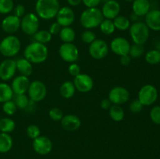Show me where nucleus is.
Wrapping results in <instances>:
<instances>
[{
	"instance_id": "obj_1",
	"label": "nucleus",
	"mask_w": 160,
	"mask_h": 159,
	"mask_svg": "<svg viewBox=\"0 0 160 159\" xmlns=\"http://www.w3.org/2000/svg\"><path fill=\"white\" fill-rule=\"evenodd\" d=\"M23 56L31 63L40 64L48 59V49L45 45L34 41L24 48Z\"/></svg>"
},
{
	"instance_id": "obj_2",
	"label": "nucleus",
	"mask_w": 160,
	"mask_h": 159,
	"mask_svg": "<svg viewBox=\"0 0 160 159\" xmlns=\"http://www.w3.org/2000/svg\"><path fill=\"white\" fill-rule=\"evenodd\" d=\"M59 9V0H37L35 3L36 15L45 20L55 18Z\"/></svg>"
},
{
	"instance_id": "obj_3",
	"label": "nucleus",
	"mask_w": 160,
	"mask_h": 159,
	"mask_svg": "<svg viewBox=\"0 0 160 159\" xmlns=\"http://www.w3.org/2000/svg\"><path fill=\"white\" fill-rule=\"evenodd\" d=\"M104 20L101 9L98 8H87L80 17V23L86 30H91L99 26Z\"/></svg>"
},
{
	"instance_id": "obj_4",
	"label": "nucleus",
	"mask_w": 160,
	"mask_h": 159,
	"mask_svg": "<svg viewBox=\"0 0 160 159\" xmlns=\"http://www.w3.org/2000/svg\"><path fill=\"white\" fill-rule=\"evenodd\" d=\"M21 48V42L15 35L9 34L0 42V53L5 57L11 58L17 55Z\"/></svg>"
},
{
	"instance_id": "obj_5",
	"label": "nucleus",
	"mask_w": 160,
	"mask_h": 159,
	"mask_svg": "<svg viewBox=\"0 0 160 159\" xmlns=\"http://www.w3.org/2000/svg\"><path fill=\"white\" fill-rule=\"evenodd\" d=\"M129 34L134 44L144 45L148 40L150 30L145 23L138 21L131 25L129 28Z\"/></svg>"
},
{
	"instance_id": "obj_6",
	"label": "nucleus",
	"mask_w": 160,
	"mask_h": 159,
	"mask_svg": "<svg viewBox=\"0 0 160 159\" xmlns=\"http://www.w3.org/2000/svg\"><path fill=\"white\" fill-rule=\"evenodd\" d=\"M20 29L27 35L33 36L39 30V19L36 14H25L20 20Z\"/></svg>"
},
{
	"instance_id": "obj_7",
	"label": "nucleus",
	"mask_w": 160,
	"mask_h": 159,
	"mask_svg": "<svg viewBox=\"0 0 160 159\" xmlns=\"http://www.w3.org/2000/svg\"><path fill=\"white\" fill-rule=\"evenodd\" d=\"M158 98V90L152 84H145L138 92V98L144 106H150L154 104Z\"/></svg>"
},
{
	"instance_id": "obj_8",
	"label": "nucleus",
	"mask_w": 160,
	"mask_h": 159,
	"mask_svg": "<svg viewBox=\"0 0 160 159\" xmlns=\"http://www.w3.org/2000/svg\"><path fill=\"white\" fill-rule=\"evenodd\" d=\"M28 97L33 102H39L45 98L47 95V87L43 82L34 80L31 82L28 90Z\"/></svg>"
},
{
	"instance_id": "obj_9",
	"label": "nucleus",
	"mask_w": 160,
	"mask_h": 159,
	"mask_svg": "<svg viewBox=\"0 0 160 159\" xmlns=\"http://www.w3.org/2000/svg\"><path fill=\"white\" fill-rule=\"evenodd\" d=\"M59 55L64 62L73 63L79 59V50L73 43H62L59 46Z\"/></svg>"
},
{
	"instance_id": "obj_10",
	"label": "nucleus",
	"mask_w": 160,
	"mask_h": 159,
	"mask_svg": "<svg viewBox=\"0 0 160 159\" xmlns=\"http://www.w3.org/2000/svg\"><path fill=\"white\" fill-rule=\"evenodd\" d=\"M109 45L103 39H95L89 45L88 53L94 59H102L109 53Z\"/></svg>"
},
{
	"instance_id": "obj_11",
	"label": "nucleus",
	"mask_w": 160,
	"mask_h": 159,
	"mask_svg": "<svg viewBox=\"0 0 160 159\" xmlns=\"http://www.w3.org/2000/svg\"><path fill=\"white\" fill-rule=\"evenodd\" d=\"M108 98L112 104H123L128 101L130 98V92L125 87L117 86L110 90Z\"/></svg>"
},
{
	"instance_id": "obj_12",
	"label": "nucleus",
	"mask_w": 160,
	"mask_h": 159,
	"mask_svg": "<svg viewBox=\"0 0 160 159\" xmlns=\"http://www.w3.org/2000/svg\"><path fill=\"white\" fill-rule=\"evenodd\" d=\"M73 83L76 90L81 93H88L91 91L94 87L93 79L87 73H80L78 76H75Z\"/></svg>"
},
{
	"instance_id": "obj_13",
	"label": "nucleus",
	"mask_w": 160,
	"mask_h": 159,
	"mask_svg": "<svg viewBox=\"0 0 160 159\" xmlns=\"http://www.w3.org/2000/svg\"><path fill=\"white\" fill-rule=\"evenodd\" d=\"M32 147L37 154L40 155H46L52 150V142L45 136H39L33 140Z\"/></svg>"
},
{
	"instance_id": "obj_14",
	"label": "nucleus",
	"mask_w": 160,
	"mask_h": 159,
	"mask_svg": "<svg viewBox=\"0 0 160 159\" xmlns=\"http://www.w3.org/2000/svg\"><path fill=\"white\" fill-rule=\"evenodd\" d=\"M130 48H131V44L128 39L123 37H115L112 39L110 43L111 51L120 57L129 55Z\"/></svg>"
},
{
	"instance_id": "obj_15",
	"label": "nucleus",
	"mask_w": 160,
	"mask_h": 159,
	"mask_svg": "<svg viewBox=\"0 0 160 159\" xmlns=\"http://www.w3.org/2000/svg\"><path fill=\"white\" fill-rule=\"evenodd\" d=\"M56 22L62 27L70 26L75 20V13L73 9L68 6L60 8L56 16Z\"/></svg>"
},
{
	"instance_id": "obj_16",
	"label": "nucleus",
	"mask_w": 160,
	"mask_h": 159,
	"mask_svg": "<svg viewBox=\"0 0 160 159\" xmlns=\"http://www.w3.org/2000/svg\"><path fill=\"white\" fill-rule=\"evenodd\" d=\"M17 72L16 61L12 59H7L0 63V79L3 81H8L12 79Z\"/></svg>"
},
{
	"instance_id": "obj_17",
	"label": "nucleus",
	"mask_w": 160,
	"mask_h": 159,
	"mask_svg": "<svg viewBox=\"0 0 160 159\" xmlns=\"http://www.w3.org/2000/svg\"><path fill=\"white\" fill-rule=\"evenodd\" d=\"M104 19L113 20L117 16L120 15V5L116 0H109L105 2L101 9Z\"/></svg>"
},
{
	"instance_id": "obj_18",
	"label": "nucleus",
	"mask_w": 160,
	"mask_h": 159,
	"mask_svg": "<svg viewBox=\"0 0 160 159\" xmlns=\"http://www.w3.org/2000/svg\"><path fill=\"white\" fill-rule=\"evenodd\" d=\"M30 84L31 82L28 76L19 75L12 80V84H11V88H12L13 94H15L16 95L24 94L28 92Z\"/></svg>"
},
{
	"instance_id": "obj_19",
	"label": "nucleus",
	"mask_w": 160,
	"mask_h": 159,
	"mask_svg": "<svg viewBox=\"0 0 160 159\" xmlns=\"http://www.w3.org/2000/svg\"><path fill=\"white\" fill-rule=\"evenodd\" d=\"M21 19L14 15H9L2 21V28L8 34H13L20 28Z\"/></svg>"
},
{
	"instance_id": "obj_20",
	"label": "nucleus",
	"mask_w": 160,
	"mask_h": 159,
	"mask_svg": "<svg viewBox=\"0 0 160 159\" xmlns=\"http://www.w3.org/2000/svg\"><path fill=\"white\" fill-rule=\"evenodd\" d=\"M61 126L65 130L73 132L81 127V121L79 117L73 114H68L63 115L61 119Z\"/></svg>"
},
{
	"instance_id": "obj_21",
	"label": "nucleus",
	"mask_w": 160,
	"mask_h": 159,
	"mask_svg": "<svg viewBox=\"0 0 160 159\" xmlns=\"http://www.w3.org/2000/svg\"><path fill=\"white\" fill-rule=\"evenodd\" d=\"M145 17V23L149 28V30L160 31V10L150 9L149 12Z\"/></svg>"
},
{
	"instance_id": "obj_22",
	"label": "nucleus",
	"mask_w": 160,
	"mask_h": 159,
	"mask_svg": "<svg viewBox=\"0 0 160 159\" xmlns=\"http://www.w3.org/2000/svg\"><path fill=\"white\" fill-rule=\"evenodd\" d=\"M151 5L148 0H134L132 5L133 13L138 17H145L150 11Z\"/></svg>"
},
{
	"instance_id": "obj_23",
	"label": "nucleus",
	"mask_w": 160,
	"mask_h": 159,
	"mask_svg": "<svg viewBox=\"0 0 160 159\" xmlns=\"http://www.w3.org/2000/svg\"><path fill=\"white\" fill-rule=\"evenodd\" d=\"M17 65V71L20 73V75L25 76H29L33 73L32 63L29 62L25 58H21L16 61Z\"/></svg>"
},
{
	"instance_id": "obj_24",
	"label": "nucleus",
	"mask_w": 160,
	"mask_h": 159,
	"mask_svg": "<svg viewBox=\"0 0 160 159\" xmlns=\"http://www.w3.org/2000/svg\"><path fill=\"white\" fill-rule=\"evenodd\" d=\"M59 38L63 43H73L76 39V32L70 26H64L60 30Z\"/></svg>"
},
{
	"instance_id": "obj_25",
	"label": "nucleus",
	"mask_w": 160,
	"mask_h": 159,
	"mask_svg": "<svg viewBox=\"0 0 160 159\" xmlns=\"http://www.w3.org/2000/svg\"><path fill=\"white\" fill-rule=\"evenodd\" d=\"M76 88L72 81H65L59 88V93L63 98L70 99L75 94Z\"/></svg>"
},
{
	"instance_id": "obj_26",
	"label": "nucleus",
	"mask_w": 160,
	"mask_h": 159,
	"mask_svg": "<svg viewBox=\"0 0 160 159\" xmlns=\"http://www.w3.org/2000/svg\"><path fill=\"white\" fill-rule=\"evenodd\" d=\"M12 139L9 133H0V153L9 152L12 147Z\"/></svg>"
},
{
	"instance_id": "obj_27",
	"label": "nucleus",
	"mask_w": 160,
	"mask_h": 159,
	"mask_svg": "<svg viewBox=\"0 0 160 159\" xmlns=\"http://www.w3.org/2000/svg\"><path fill=\"white\" fill-rule=\"evenodd\" d=\"M11 86L6 83H0V103H4L10 101L13 97Z\"/></svg>"
},
{
	"instance_id": "obj_28",
	"label": "nucleus",
	"mask_w": 160,
	"mask_h": 159,
	"mask_svg": "<svg viewBox=\"0 0 160 159\" xmlns=\"http://www.w3.org/2000/svg\"><path fill=\"white\" fill-rule=\"evenodd\" d=\"M109 115L110 118L115 122H120L124 118V111L119 104H112L109 109Z\"/></svg>"
},
{
	"instance_id": "obj_29",
	"label": "nucleus",
	"mask_w": 160,
	"mask_h": 159,
	"mask_svg": "<svg viewBox=\"0 0 160 159\" xmlns=\"http://www.w3.org/2000/svg\"><path fill=\"white\" fill-rule=\"evenodd\" d=\"M116 29L120 31H125L129 30L131 23L129 19L124 16H117L115 19L112 20Z\"/></svg>"
},
{
	"instance_id": "obj_30",
	"label": "nucleus",
	"mask_w": 160,
	"mask_h": 159,
	"mask_svg": "<svg viewBox=\"0 0 160 159\" xmlns=\"http://www.w3.org/2000/svg\"><path fill=\"white\" fill-rule=\"evenodd\" d=\"M52 35L47 30H40V31L38 30L33 35V38H34V41L43 44V45H46V44L49 43L52 40Z\"/></svg>"
},
{
	"instance_id": "obj_31",
	"label": "nucleus",
	"mask_w": 160,
	"mask_h": 159,
	"mask_svg": "<svg viewBox=\"0 0 160 159\" xmlns=\"http://www.w3.org/2000/svg\"><path fill=\"white\" fill-rule=\"evenodd\" d=\"M16 123L13 120L9 117L0 118V132L9 133L15 129Z\"/></svg>"
},
{
	"instance_id": "obj_32",
	"label": "nucleus",
	"mask_w": 160,
	"mask_h": 159,
	"mask_svg": "<svg viewBox=\"0 0 160 159\" xmlns=\"http://www.w3.org/2000/svg\"><path fill=\"white\" fill-rule=\"evenodd\" d=\"M99 28L101 32L106 35H111L113 34L116 30L113 21L112 20H109V19H104L100 23Z\"/></svg>"
},
{
	"instance_id": "obj_33",
	"label": "nucleus",
	"mask_w": 160,
	"mask_h": 159,
	"mask_svg": "<svg viewBox=\"0 0 160 159\" xmlns=\"http://www.w3.org/2000/svg\"><path fill=\"white\" fill-rule=\"evenodd\" d=\"M145 61L151 65H156L160 62V52L159 50L152 49L145 54Z\"/></svg>"
},
{
	"instance_id": "obj_34",
	"label": "nucleus",
	"mask_w": 160,
	"mask_h": 159,
	"mask_svg": "<svg viewBox=\"0 0 160 159\" xmlns=\"http://www.w3.org/2000/svg\"><path fill=\"white\" fill-rule=\"evenodd\" d=\"M30 101H31V100H30L29 97H28L24 94L17 95L14 102H15L17 108L23 110V109H27V108L29 105Z\"/></svg>"
},
{
	"instance_id": "obj_35",
	"label": "nucleus",
	"mask_w": 160,
	"mask_h": 159,
	"mask_svg": "<svg viewBox=\"0 0 160 159\" xmlns=\"http://www.w3.org/2000/svg\"><path fill=\"white\" fill-rule=\"evenodd\" d=\"M144 53H145V48H144L143 45H138V44H134L133 45H131L129 55L131 58H134V59L140 58L141 56L143 55Z\"/></svg>"
},
{
	"instance_id": "obj_36",
	"label": "nucleus",
	"mask_w": 160,
	"mask_h": 159,
	"mask_svg": "<svg viewBox=\"0 0 160 159\" xmlns=\"http://www.w3.org/2000/svg\"><path fill=\"white\" fill-rule=\"evenodd\" d=\"M14 2L12 0H0V13L8 14L13 10Z\"/></svg>"
},
{
	"instance_id": "obj_37",
	"label": "nucleus",
	"mask_w": 160,
	"mask_h": 159,
	"mask_svg": "<svg viewBox=\"0 0 160 159\" xmlns=\"http://www.w3.org/2000/svg\"><path fill=\"white\" fill-rule=\"evenodd\" d=\"M17 105H16L15 102L12 101V100L3 103L2 111L6 115H9V116L13 115L14 114L17 112Z\"/></svg>"
},
{
	"instance_id": "obj_38",
	"label": "nucleus",
	"mask_w": 160,
	"mask_h": 159,
	"mask_svg": "<svg viewBox=\"0 0 160 159\" xmlns=\"http://www.w3.org/2000/svg\"><path fill=\"white\" fill-rule=\"evenodd\" d=\"M27 135L29 138L32 139V140H34L35 138L38 137L39 136H41V130L40 128L38 126L34 124L29 125L27 128Z\"/></svg>"
},
{
	"instance_id": "obj_39",
	"label": "nucleus",
	"mask_w": 160,
	"mask_h": 159,
	"mask_svg": "<svg viewBox=\"0 0 160 159\" xmlns=\"http://www.w3.org/2000/svg\"><path fill=\"white\" fill-rule=\"evenodd\" d=\"M96 39V35H95V33L93 32L91 30H85L84 31H83V33L81 34V40L84 42V44H88V45H90L92 42H93Z\"/></svg>"
},
{
	"instance_id": "obj_40",
	"label": "nucleus",
	"mask_w": 160,
	"mask_h": 159,
	"mask_svg": "<svg viewBox=\"0 0 160 159\" xmlns=\"http://www.w3.org/2000/svg\"><path fill=\"white\" fill-rule=\"evenodd\" d=\"M48 115L52 120L59 122L61 121V119L63 117V113H62V111L59 108H52L48 112Z\"/></svg>"
},
{
	"instance_id": "obj_41",
	"label": "nucleus",
	"mask_w": 160,
	"mask_h": 159,
	"mask_svg": "<svg viewBox=\"0 0 160 159\" xmlns=\"http://www.w3.org/2000/svg\"><path fill=\"white\" fill-rule=\"evenodd\" d=\"M150 118L156 125H160V106H154L150 111Z\"/></svg>"
},
{
	"instance_id": "obj_42",
	"label": "nucleus",
	"mask_w": 160,
	"mask_h": 159,
	"mask_svg": "<svg viewBox=\"0 0 160 159\" xmlns=\"http://www.w3.org/2000/svg\"><path fill=\"white\" fill-rule=\"evenodd\" d=\"M143 108L144 105L140 102V101L138 99L132 101L129 105L130 111L131 112H133V113H139V112H142Z\"/></svg>"
},
{
	"instance_id": "obj_43",
	"label": "nucleus",
	"mask_w": 160,
	"mask_h": 159,
	"mask_svg": "<svg viewBox=\"0 0 160 159\" xmlns=\"http://www.w3.org/2000/svg\"><path fill=\"white\" fill-rule=\"evenodd\" d=\"M68 72L72 76L75 77V76H78L80 73H81V67H80V65L78 63L73 62V63H70V65H69Z\"/></svg>"
},
{
	"instance_id": "obj_44",
	"label": "nucleus",
	"mask_w": 160,
	"mask_h": 159,
	"mask_svg": "<svg viewBox=\"0 0 160 159\" xmlns=\"http://www.w3.org/2000/svg\"><path fill=\"white\" fill-rule=\"evenodd\" d=\"M13 15L21 19L25 15V7L23 5H17L13 8Z\"/></svg>"
},
{
	"instance_id": "obj_45",
	"label": "nucleus",
	"mask_w": 160,
	"mask_h": 159,
	"mask_svg": "<svg viewBox=\"0 0 160 159\" xmlns=\"http://www.w3.org/2000/svg\"><path fill=\"white\" fill-rule=\"evenodd\" d=\"M61 28H62V26H61L57 22H55V23H52L50 25L48 31H49V33L52 35H55V34H59Z\"/></svg>"
},
{
	"instance_id": "obj_46",
	"label": "nucleus",
	"mask_w": 160,
	"mask_h": 159,
	"mask_svg": "<svg viewBox=\"0 0 160 159\" xmlns=\"http://www.w3.org/2000/svg\"><path fill=\"white\" fill-rule=\"evenodd\" d=\"M102 0H82V2L87 8H95Z\"/></svg>"
},
{
	"instance_id": "obj_47",
	"label": "nucleus",
	"mask_w": 160,
	"mask_h": 159,
	"mask_svg": "<svg viewBox=\"0 0 160 159\" xmlns=\"http://www.w3.org/2000/svg\"><path fill=\"white\" fill-rule=\"evenodd\" d=\"M112 104V102L109 101V99L108 98H103L101 101V102H100V106H101L102 108L104 109V110H109V108L111 107Z\"/></svg>"
},
{
	"instance_id": "obj_48",
	"label": "nucleus",
	"mask_w": 160,
	"mask_h": 159,
	"mask_svg": "<svg viewBox=\"0 0 160 159\" xmlns=\"http://www.w3.org/2000/svg\"><path fill=\"white\" fill-rule=\"evenodd\" d=\"M131 57L129 55H123L120 56V64L123 66H128L131 64Z\"/></svg>"
},
{
	"instance_id": "obj_49",
	"label": "nucleus",
	"mask_w": 160,
	"mask_h": 159,
	"mask_svg": "<svg viewBox=\"0 0 160 159\" xmlns=\"http://www.w3.org/2000/svg\"><path fill=\"white\" fill-rule=\"evenodd\" d=\"M68 4L71 6H78L82 2V0H67Z\"/></svg>"
},
{
	"instance_id": "obj_50",
	"label": "nucleus",
	"mask_w": 160,
	"mask_h": 159,
	"mask_svg": "<svg viewBox=\"0 0 160 159\" xmlns=\"http://www.w3.org/2000/svg\"><path fill=\"white\" fill-rule=\"evenodd\" d=\"M157 50H159V51L160 52V40L159 41V42H158L157 44Z\"/></svg>"
},
{
	"instance_id": "obj_51",
	"label": "nucleus",
	"mask_w": 160,
	"mask_h": 159,
	"mask_svg": "<svg viewBox=\"0 0 160 159\" xmlns=\"http://www.w3.org/2000/svg\"><path fill=\"white\" fill-rule=\"evenodd\" d=\"M125 1H127V2H133V1H134V0H125Z\"/></svg>"
},
{
	"instance_id": "obj_52",
	"label": "nucleus",
	"mask_w": 160,
	"mask_h": 159,
	"mask_svg": "<svg viewBox=\"0 0 160 159\" xmlns=\"http://www.w3.org/2000/svg\"></svg>"
}]
</instances>
